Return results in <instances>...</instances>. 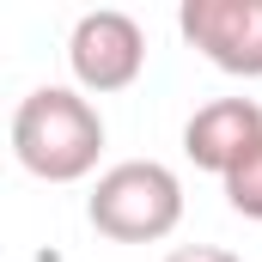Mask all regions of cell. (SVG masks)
<instances>
[{
  "label": "cell",
  "instance_id": "7",
  "mask_svg": "<svg viewBox=\"0 0 262 262\" xmlns=\"http://www.w3.org/2000/svg\"><path fill=\"white\" fill-rule=\"evenodd\" d=\"M165 262H238L232 250H220V244H177Z\"/></svg>",
  "mask_w": 262,
  "mask_h": 262
},
{
  "label": "cell",
  "instance_id": "4",
  "mask_svg": "<svg viewBox=\"0 0 262 262\" xmlns=\"http://www.w3.org/2000/svg\"><path fill=\"white\" fill-rule=\"evenodd\" d=\"M177 31L220 73L262 79V0H183Z\"/></svg>",
  "mask_w": 262,
  "mask_h": 262
},
{
  "label": "cell",
  "instance_id": "5",
  "mask_svg": "<svg viewBox=\"0 0 262 262\" xmlns=\"http://www.w3.org/2000/svg\"><path fill=\"white\" fill-rule=\"evenodd\" d=\"M256 140H262V104L256 98H213V104H201L195 116L183 122L189 165L195 171H213V177H226Z\"/></svg>",
  "mask_w": 262,
  "mask_h": 262
},
{
  "label": "cell",
  "instance_id": "1",
  "mask_svg": "<svg viewBox=\"0 0 262 262\" xmlns=\"http://www.w3.org/2000/svg\"><path fill=\"white\" fill-rule=\"evenodd\" d=\"M104 116L79 85H37L12 110V159L43 183H79L98 171Z\"/></svg>",
  "mask_w": 262,
  "mask_h": 262
},
{
  "label": "cell",
  "instance_id": "3",
  "mask_svg": "<svg viewBox=\"0 0 262 262\" xmlns=\"http://www.w3.org/2000/svg\"><path fill=\"white\" fill-rule=\"evenodd\" d=\"M67 67H73V85L85 98H110V92H128L146 67V31L134 12L116 6H98V12H79L73 37H67Z\"/></svg>",
  "mask_w": 262,
  "mask_h": 262
},
{
  "label": "cell",
  "instance_id": "2",
  "mask_svg": "<svg viewBox=\"0 0 262 262\" xmlns=\"http://www.w3.org/2000/svg\"><path fill=\"white\" fill-rule=\"evenodd\" d=\"M85 220L116 244H159L183 226V177L159 159H122L98 171L85 195Z\"/></svg>",
  "mask_w": 262,
  "mask_h": 262
},
{
  "label": "cell",
  "instance_id": "6",
  "mask_svg": "<svg viewBox=\"0 0 262 262\" xmlns=\"http://www.w3.org/2000/svg\"><path fill=\"white\" fill-rule=\"evenodd\" d=\"M220 189H226V207L232 213H244V220H262V140L220 177Z\"/></svg>",
  "mask_w": 262,
  "mask_h": 262
}]
</instances>
